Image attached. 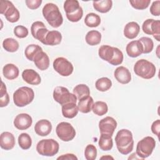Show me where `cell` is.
<instances>
[{"instance_id":"12","label":"cell","mask_w":160,"mask_h":160,"mask_svg":"<svg viewBox=\"0 0 160 160\" xmlns=\"http://www.w3.org/2000/svg\"><path fill=\"white\" fill-rule=\"evenodd\" d=\"M52 66L54 69L62 76H70L74 70L72 63L63 57L56 58L53 61Z\"/></svg>"},{"instance_id":"9","label":"cell","mask_w":160,"mask_h":160,"mask_svg":"<svg viewBox=\"0 0 160 160\" xmlns=\"http://www.w3.org/2000/svg\"><path fill=\"white\" fill-rule=\"evenodd\" d=\"M0 12L4 15L6 19L10 22H16L20 18V14L18 9L12 2L8 0L0 1Z\"/></svg>"},{"instance_id":"14","label":"cell","mask_w":160,"mask_h":160,"mask_svg":"<svg viewBox=\"0 0 160 160\" xmlns=\"http://www.w3.org/2000/svg\"><path fill=\"white\" fill-rule=\"evenodd\" d=\"M31 32L34 38L39 40L42 43L49 30L46 28V26L42 21H38L32 24L31 26Z\"/></svg>"},{"instance_id":"29","label":"cell","mask_w":160,"mask_h":160,"mask_svg":"<svg viewBox=\"0 0 160 160\" xmlns=\"http://www.w3.org/2000/svg\"><path fill=\"white\" fill-rule=\"evenodd\" d=\"M100 149L102 151H109L112 148L113 141L112 136L107 134H101V136L98 142Z\"/></svg>"},{"instance_id":"23","label":"cell","mask_w":160,"mask_h":160,"mask_svg":"<svg viewBox=\"0 0 160 160\" xmlns=\"http://www.w3.org/2000/svg\"><path fill=\"white\" fill-rule=\"evenodd\" d=\"M62 40V35L58 31H49L46 34L42 44L48 46H55L61 43Z\"/></svg>"},{"instance_id":"11","label":"cell","mask_w":160,"mask_h":160,"mask_svg":"<svg viewBox=\"0 0 160 160\" xmlns=\"http://www.w3.org/2000/svg\"><path fill=\"white\" fill-rule=\"evenodd\" d=\"M58 137L62 141L68 142L72 140L76 136V131L74 127L68 122H61L56 128Z\"/></svg>"},{"instance_id":"32","label":"cell","mask_w":160,"mask_h":160,"mask_svg":"<svg viewBox=\"0 0 160 160\" xmlns=\"http://www.w3.org/2000/svg\"><path fill=\"white\" fill-rule=\"evenodd\" d=\"M84 23L88 27H98L101 23V18L99 15L94 12L88 13L85 17Z\"/></svg>"},{"instance_id":"36","label":"cell","mask_w":160,"mask_h":160,"mask_svg":"<svg viewBox=\"0 0 160 160\" xmlns=\"http://www.w3.org/2000/svg\"><path fill=\"white\" fill-rule=\"evenodd\" d=\"M18 144L19 147L24 150L28 149L32 145V139L28 133H21L18 136Z\"/></svg>"},{"instance_id":"7","label":"cell","mask_w":160,"mask_h":160,"mask_svg":"<svg viewBox=\"0 0 160 160\" xmlns=\"http://www.w3.org/2000/svg\"><path fill=\"white\" fill-rule=\"evenodd\" d=\"M59 149V143L53 139H42L36 145L37 152L44 156H53L58 152Z\"/></svg>"},{"instance_id":"3","label":"cell","mask_w":160,"mask_h":160,"mask_svg":"<svg viewBox=\"0 0 160 160\" xmlns=\"http://www.w3.org/2000/svg\"><path fill=\"white\" fill-rule=\"evenodd\" d=\"M42 15L52 28H59L63 22L62 16L59 8L54 3H47L42 8Z\"/></svg>"},{"instance_id":"27","label":"cell","mask_w":160,"mask_h":160,"mask_svg":"<svg viewBox=\"0 0 160 160\" xmlns=\"http://www.w3.org/2000/svg\"><path fill=\"white\" fill-rule=\"evenodd\" d=\"M94 9L101 13H106L109 12L112 6L111 0H101L92 2Z\"/></svg>"},{"instance_id":"1","label":"cell","mask_w":160,"mask_h":160,"mask_svg":"<svg viewBox=\"0 0 160 160\" xmlns=\"http://www.w3.org/2000/svg\"><path fill=\"white\" fill-rule=\"evenodd\" d=\"M115 142L118 151L122 154L127 155L133 149L132 134L128 129H122L119 130L116 135Z\"/></svg>"},{"instance_id":"17","label":"cell","mask_w":160,"mask_h":160,"mask_svg":"<svg viewBox=\"0 0 160 160\" xmlns=\"http://www.w3.org/2000/svg\"><path fill=\"white\" fill-rule=\"evenodd\" d=\"M23 80L31 85H38L41 82L40 75L34 69H26L22 72Z\"/></svg>"},{"instance_id":"39","label":"cell","mask_w":160,"mask_h":160,"mask_svg":"<svg viewBox=\"0 0 160 160\" xmlns=\"http://www.w3.org/2000/svg\"><path fill=\"white\" fill-rule=\"evenodd\" d=\"M84 156L87 160H94L97 157V149L93 144H88L84 150Z\"/></svg>"},{"instance_id":"30","label":"cell","mask_w":160,"mask_h":160,"mask_svg":"<svg viewBox=\"0 0 160 160\" xmlns=\"http://www.w3.org/2000/svg\"><path fill=\"white\" fill-rule=\"evenodd\" d=\"M41 51H42V49L39 45L32 44L28 45L24 51V54L26 58L28 60L31 61H33L36 55Z\"/></svg>"},{"instance_id":"26","label":"cell","mask_w":160,"mask_h":160,"mask_svg":"<svg viewBox=\"0 0 160 160\" xmlns=\"http://www.w3.org/2000/svg\"><path fill=\"white\" fill-rule=\"evenodd\" d=\"M19 69L13 64H7L2 69V74L5 78L9 80H12L17 78L19 76Z\"/></svg>"},{"instance_id":"16","label":"cell","mask_w":160,"mask_h":160,"mask_svg":"<svg viewBox=\"0 0 160 160\" xmlns=\"http://www.w3.org/2000/svg\"><path fill=\"white\" fill-rule=\"evenodd\" d=\"M115 79L121 84H126L131 80V74L129 69L124 66L118 67L114 72Z\"/></svg>"},{"instance_id":"44","label":"cell","mask_w":160,"mask_h":160,"mask_svg":"<svg viewBox=\"0 0 160 160\" xmlns=\"http://www.w3.org/2000/svg\"><path fill=\"white\" fill-rule=\"evenodd\" d=\"M160 1H155L152 3L150 7V12L152 15L159 16L160 15Z\"/></svg>"},{"instance_id":"25","label":"cell","mask_w":160,"mask_h":160,"mask_svg":"<svg viewBox=\"0 0 160 160\" xmlns=\"http://www.w3.org/2000/svg\"><path fill=\"white\" fill-rule=\"evenodd\" d=\"M94 104L93 99L91 96H87L79 100L78 108L80 112L82 113H88L92 111V107Z\"/></svg>"},{"instance_id":"19","label":"cell","mask_w":160,"mask_h":160,"mask_svg":"<svg viewBox=\"0 0 160 160\" xmlns=\"http://www.w3.org/2000/svg\"><path fill=\"white\" fill-rule=\"evenodd\" d=\"M126 51L129 57L136 58L142 54V45L139 40L132 41L127 44Z\"/></svg>"},{"instance_id":"4","label":"cell","mask_w":160,"mask_h":160,"mask_svg":"<svg viewBox=\"0 0 160 160\" xmlns=\"http://www.w3.org/2000/svg\"><path fill=\"white\" fill-rule=\"evenodd\" d=\"M134 72L137 76L143 79H149L155 76L156 69L153 63L146 59H141L135 63Z\"/></svg>"},{"instance_id":"47","label":"cell","mask_w":160,"mask_h":160,"mask_svg":"<svg viewBox=\"0 0 160 160\" xmlns=\"http://www.w3.org/2000/svg\"><path fill=\"white\" fill-rule=\"evenodd\" d=\"M57 159H63V160H77L78 159V158L73 154H71V153H67V154H62L61 156H59Z\"/></svg>"},{"instance_id":"45","label":"cell","mask_w":160,"mask_h":160,"mask_svg":"<svg viewBox=\"0 0 160 160\" xmlns=\"http://www.w3.org/2000/svg\"><path fill=\"white\" fill-rule=\"evenodd\" d=\"M26 4L30 9H38L42 3V0H26Z\"/></svg>"},{"instance_id":"6","label":"cell","mask_w":160,"mask_h":160,"mask_svg":"<svg viewBox=\"0 0 160 160\" xmlns=\"http://www.w3.org/2000/svg\"><path fill=\"white\" fill-rule=\"evenodd\" d=\"M64 9L68 19L73 22H78L83 16L82 8L77 0H67L64 3Z\"/></svg>"},{"instance_id":"38","label":"cell","mask_w":160,"mask_h":160,"mask_svg":"<svg viewBox=\"0 0 160 160\" xmlns=\"http://www.w3.org/2000/svg\"><path fill=\"white\" fill-rule=\"evenodd\" d=\"M9 102V96L7 92L6 87L4 83L1 81L0 92V106L1 108L6 106Z\"/></svg>"},{"instance_id":"41","label":"cell","mask_w":160,"mask_h":160,"mask_svg":"<svg viewBox=\"0 0 160 160\" xmlns=\"http://www.w3.org/2000/svg\"><path fill=\"white\" fill-rule=\"evenodd\" d=\"M28 28L22 25L17 26L14 29V34L18 38H24L28 35Z\"/></svg>"},{"instance_id":"40","label":"cell","mask_w":160,"mask_h":160,"mask_svg":"<svg viewBox=\"0 0 160 160\" xmlns=\"http://www.w3.org/2000/svg\"><path fill=\"white\" fill-rule=\"evenodd\" d=\"M151 0H131L129 3L131 6L136 9L142 10L148 8Z\"/></svg>"},{"instance_id":"21","label":"cell","mask_w":160,"mask_h":160,"mask_svg":"<svg viewBox=\"0 0 160 160\" xmlns=\"http://www.w3.org/2000/svg\"><path fill=\"white\" fill-rule=\"evenodd\" d=\"M33 62L36 66L41 71L46 70L49 66V58L43 51L38 52L34 58Z\"/></svg>"},{"instance_id":"48","label":"cell","mask_w":160,"mask_h":160,"mask_svg":"<svg viewBox=\"0 0 160 160\" xmlns=\"http://www.w3.org/2000/svg\"><path fill=\"white\" fill-rule=\"evenodd\" d=\"M101 159H114V158L111 156H102L101 158Z\"/></svg>"},{"instance_id":"31","label":"cell","mask_w":160,"mask_h":160,"mask_svg":"<svg viewBox=\"0 0 160 160\" xmlns=\"http://www.w3.org/2000/svg\"><path fill=\"white\" fill-rule=\"evenodd\" d=\"M73 94L76 96L77 99L79 100L83 97L89 96L90 94V90L89 87L84 84H80L76 86L73 90Z\"/></svg>"},{"instance_id":"13","label":"cell","mask_w":160,"mask_h":160,"mask_svg":"<svg viewBox=\"0 0 160 160\" xmlns=\"http://www.w3.org/2000/svg\"><path fill=\"white\" fill-rule=\"evenodd\" d=\"M117 127L116 121L112 117L107 116L100 120L99 128L101 134L112 136Z\"/></svg>"},{"instance_id":"33","label":"cell","mask_w":160,"mask_h":160,"mask_svg":"<svg viewBox=\"0 0 160 160\" xmlns=\"http://www.w3.org/2000/svg\"><path fill=\"white\" fill-rule=\"evenodd\" d=\"M95 86L98 91L101 92H105L111 88L112 81L108 78L102 77L96 80Z\"/></svg>"},{"instance_id":"20","label":"cell","mask_w":160,"mask_h":160,"mask_svg":"<svg viewBox=\"0 0 160 160\" xmlns=\"http://www.w3.org/2000/svg\"><path fill=\"white\" fill-rule=\"evenodd\" d=\"M15 138L14 135L8 131L3 132L0 136V146L5 150H11L15 146Z\"/></svg>"},{"instance_id":"18","label":"cell","mask_w":160,"mask_h":160,"mask_svg":"<svg viewBox=\"0 0 160 160\" xmlns=\"http://www.w3.org/2000/svg\"><path fill=\"white\" fill-rule=\"evenodd\" d=\"M52 130V124L47 119L38 121L34 126L35 132L40 136H46L50 134Z\"/></svg>"},{"instance_id":"10","label":"cell","mask_w":160,"mask_h":160,"mask_svg":"<svg viewBox=\"0 0 160 160\" xmlns=\"http://www.w3.org/2000/svg\"><path fill=\"white\" fill-rule=\"evenodd\" d=\"M53 98L61 106L69 102L76 103L78 100L73 93H71L66 88L63 86H57L54 88Z\"/></svg>"},{"instance_id":"34","label":"cell","mask_w":160,"mask_h":160,"mask_svg":"<svg viewBox=\"0 0 160 160\" xmlns=\"http://www.w3.org/2000/svg\"><path fill=\"white\" fill-rule=\"evenodd\" d=\"M3 48L8 52H14L18 51L19 45V42L14 38H9L5 39L2 42Z\"/></svg>"},{"instance_id":"43","label":"cell","mask_w":160,"mask_h":160,"mask_svg":"<svg viewBox=\"0 0 160 160\" xmlns=\"http://www.w3.org/2000/svg\"><path fill=\"white\" fill-rule=\"evenodd\" d=\"M153 19H148L145 20L142 25V29L143 32L149 35H152V25L154 22Z\"/></svg>"},{"instance_id":"35","label":"cell","mask_w":160,"mask_h":160,"mask_svg":"<svg viewBox=\"0 0 160 160\" xmlns=\"http://www.w3.org/2000/svg\"><path fill=\"white\" fill-rule=\"evenodd\" d=\"M92 111L95 114L101 116L108 112V107L105 102L99 101H96L95 103L93 104L92 107Z\"/></svg>"},{"instance_id":"46","label":"cell","mask_w":160,"mask_h":160,"mask_svg":"<svg viewBox=\"0 0 160 160\" xmlns=\"http://www.w3.org/2000/svg\"><path fill=\"white\" fill-rule=\"evenodd\" d=\"M151 131L153 134L156 135L159 138V130H160V120L157 119L154 121L151 125Z\"/></svg>"},{"instance_id":"8","label":"cell","mask_w":160,"mask_h":160,"mask_svg":"<svg viewBox=\"0 0 160 160\" xmlns=\"http://www.w3.org/2000/svg\"><path fill=\"white\" fill-rule=\"evenodd\" d=\"M155 146V139L151 136H146L138 142L136 153L141 159H145L152 154Z\"/></svg>"},{"instance_id":"37","label":"cell","mask_w":160,"mask_h":160,"mask_svg":"<svg viewBox=\"0 0 160 160\" xmlns=\"http://www.w3.org/2000/svg\"><path fill=\"white\" fill-rule=\"evenodd\" d=\"M142 44L143 48L142 53L148 54L151 52L154 48V42L152 40L148 37H142L138 39Z\"/></svg>"},{"instance_id":"24","label":"cell","mask_w":160,"mask_h":160,"mask_svg":"<svg viewBox=\"0 0 160 160\" xmlns=\"http://www.w3.org/2000/svg\"><path fill=\"white\" fill-rule=\"evenodd\" d=\"M62 114L66 118L72 119L76 116L79 109L78 105L74 102H69L62 106Z\"/></svg>"},{"instance_id":"15","label":"cell","mask_w":160,"mask_h":160,"mask_svg":"<svg viewBox=\"0 0 160 160\" xmlns=\"http://www.w3.org/2000/svg\"><path fill=\"white\" fill-rule=\"evenodd\" d=\"M32 123L31 116L27 113L18 114L14 120V126L19 130H26L30 128Z\"/></svg>"},{"instance_id":"42","label":"cell","mask_w":160,"mask_h":160,"mask_svg":"<svg viewBox=\"0 0 160 160\" xmlns=\"http://www.w3.org/2000/svg\"><path fill=\"white\" fill-rule=\"evenodd\" d=\"M152 33L153 37L158 41H160V21L159 20H154L152 25Z\"/></svg>"},{"instance_id":"22","label":"cell","mask_w":160,"mask_h":160,"mask_svg":"<svg viewBox=\"0 0 160 160\" xmlns=\"http://www.w3.org/2000/svg\"><path fill=\"white\" fill-rule=\"evenodd\" d=\"M140 31L139 25L134 21L127 23L124 28V35L129 39H133L136 38Z\"/></svg>"},{"instance_id":"5","label":"cell","mask_w":160,"mask_h":160,"mask_svg":"<svg viewBox=\"0 0 160 160\" xmlns=\"http://www.w3.org/2000/svg\"><path fill=\"white\" fill-rule=\"evenodd\" d=\"M34 98V92L32 88L22 86L18 88L13 94V101L18 107H24L30 104Z\"/></svg>"},{"instance_id":"28","label":"cell","mask_w":160,"mask_h":160,"mask_svg":"<svg viewBox=\"0 0 160 160\" xmlns=\"http://www.w3.org/2000/svg\"><path fill=\"white\" fill-rule=\"evenodd\" d=\"M85 40L90 46L98 45L101 41V34L96 30L89 31L85 36Z\"/></svg>"},{"instance_id":"2","label":"cell","mask_w":160,"mask_h":160,"mask_svg":"<svg viewBox=\"0 0 160 160\" xmlns=\"http://www.w3.org/2000/svg\"><path fill=\"white\" fill-rule=\"evenodd\" d=\"M98 54L100 58L113 66L121 64L124 59L122 52L116 47L102 45L99 48Z\"/></svg>"}]
</instances>
